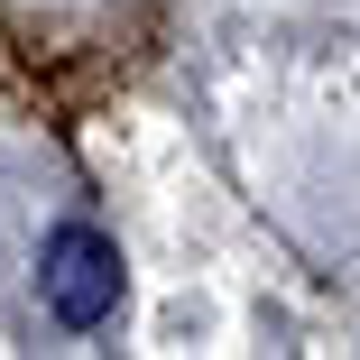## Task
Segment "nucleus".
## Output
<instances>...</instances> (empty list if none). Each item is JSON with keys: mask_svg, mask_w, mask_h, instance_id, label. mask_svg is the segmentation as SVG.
Returning a JSON list of instances; mask_svg holds the SVG:
<instances>
[{"mask_svg": "<svg viewBox=\"0 0 360 360\" xmlns=\"http://www.w3.org/2000/svg\"><path fill=\"white\" fill-rule=\"evenodd\" d=\"M37 286H46V314H56V323L93 333V323L120 314V250H111L93 222H65V231H46Z\"/></svg>", "mask_w": 360, "mask_h": 360, "instance_id": "obj_1", "label": "nucleus"}]
</instances>
